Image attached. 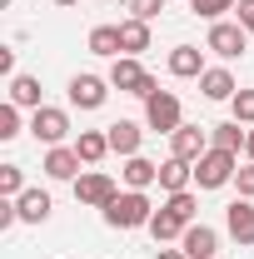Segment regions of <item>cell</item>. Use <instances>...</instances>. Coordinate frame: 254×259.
I'll use <instances>...</instances> for the list:
<instances>
[{
	"label": "cell",
	"instance_id": "4316f807",
	"mask_svg": "<svg viewBox=\"0 0 254 259\" xmlns=\"http://www.w3.org/2000/svg\"><path fill=\"white\" fill-rule=\"evenodd\" d=\"M30 125H20V105H0V140H15V135H25Z\"/></svg>",
	"mask_w": 254,
	"mask_h": 259
},
{
	"label": "cell",
	"instance_id": "8fae6325",
	"mask_svg": "<svg viewBox=\"0 0 254 259\" xmlns=\"http://www.w3.org/2000/svg\"><path fill=\"white\" fill-rule=\"evenodd\" d=\"M224 229H229V239L234 244H254V199H234L229 209H224Z\"/></svg>",
	"mask_w": 254,
	"mask_h": 259
},
{
	"label": "cell",
	"instance_id": "d590c367",
	"mask_svg": "<svg viewBox=\"0 0 254 259\" xmlns=\"http://www.w3.org/2000/svg\"><path fill=\"white\" fill-rule=\"evenodd\" d=\"M55 5H60V10H70V5H80V0H55Z\"/></svg>",
	"mask_w": 254,
	"mask_h": 259
},
{
	"label": "cell",
	"instance_id": "7a4b0ae2",
	"mask_svg": "<svg viewBox=\"0 0 254 259\" xmlns=\"http://www.w3.org/2000/svg\"><path fill=\"white\" fill-rule=\"evenodd\" d=\"M120 95H140V100H150L159 90V80L140 65V55H120V60H110V75H105Z\"/></svg>",
	"mask_w": 254,
	"mask_h": 259
},
{
	"label": "cell",
	"instance_id": "cb8c5ba5",
	"mask_svg": "<svg viewBox=\"0 0 254 259\" xmlns=\"http://www.w3.org/2000/svg\"><path fill=\"white\" fill-rule=\"evenodd\" d=\"M185 229H190V225H185V220H175L164 204H159V209H155V220H150V234H155V244H170V239H180Z\"/></svg>",
	"mask_w": 254,
	"mask_h": 259
},
{
	"label": "cell",
	"instance_id": "8992f818",
	"mask_svg": "<svg viewBox=\"0 0 254 259\" xmlns=\"http://www.w3.org/2000/svg\"><path fill=\"white\" fill-rule=\"evenodd\" d=\"M234 169H239V155L209 150L204 160L194 164V185H199V190H224V185H234Z\"/></svg>",
	"mask_w": 254,
	"mask_h": 259
},
{
	"label": "cell",
	"instance_id": "7402d4cb",
	"mask_svg": "<svg viewBox=\"0 0 254 259\" xmlns=\"http://www.w3.org/2000/svg\"><path fill=\"white\" fill-rule=\"evenodd\" d=\"M120 45H125V55H145L150 50V20H120Z\"/></svg>",
	"mask_w": 254,
	"mask_h": 259
},
{
	"label": "cell",
	"instance_id": "277c9868",
	"mask_svg": "<svg viewBox=\"0 0 254 259\" xmlns=\"http://www.w3.org/2000/svg\"><path fill=\"white\" fill-rule=\"evenodd\" d=\"M249 40H254V35L244 30L239 20H215L209 35H204V50H215L220 60H239V55L249 50Z\"/></svg>",
	"mask_w": 254,
	"mask_h": 259
},
{
	"label": "cell",
	"instance_id": "9c48e42d",
	"mask_svg": "<svg viewBox=\"0 0 254 259\" xmlns=\"http://www.w3.org/2000/svg\"><path fill=\"white\" fill-rule=\"evenodd\" d=\"M115 194H120V185H115L105 169H85V175L75 180V199H80L85 209H105Z\"/></svg>",
	"mask_w": 254,
	"mask_h": 259
},
{
	"label": "cell",
	"instance_id": "e0dca14e",
	"mask_svg": "<svg viewBox=\"0 0 254 259\" xmlns=\"http://www.w3.org/2000/svg\"><path fill=\"white\" fill-rule=\"evenodd\" d=\"M15 209H20V225H45L50 209H55V199H50L45 190H25L20 199H15Z\"/></svg>",
	"mask_w": 254,
	"mask_h": 259
},
{
	"label": "cell",
	"instance_id": "484cf974",
	"mask_svg": "<svg viewBox=\"0 0 254 259\" xmlns=\"http://www.w3.org/2000/svg\"><path fill=\"white\" fill-rule=\"evenodd\" d=\"M164 209H170L175 220L194 225V209H199V204H194V190H180V194H170V199H164Z\"/></svg>",
	"mask_w": 254,
	"mask_h": 259
},
{
	"label": "cell",
	"instance_id": "6da1fadb",
	"mask_svg": "<svg viewBox=\"0 0 254 259\" xmlns=\"http://www.w3.org/2000/svg\"><path fill=\"white\" fill-rule=\"evenodd\" d=\"M100 214H105V225H110V229H150L155 204H150V194H145V190H120Z\"/></svg>",
	"mask_w": 254,
	"mask_h": 259
},
{
	"label": "cell",
	"instance_id": "ba28073f",
	"mask_svg": "<svg viewBox=\"0 0 254 259\" xmlns=\"http://www.w3.org/2000/svg\"><path fill=\"white\" fill-rule=\"evenodd\" d=\"M209 150H215V145H209V125H180L175 135H170V155H175V160L199 164Z\"/></svg>",
	"mask_w": 254,
	"mask_h": 259
},
{
	"label": "cell",
	"instance_id": "e575fe53",
	"mask_svg": "<svg viewBox=\"0 0 254 259\" xmlns=\"http://www.w3.org/2000/svg\"><path fill=\"white\" fill-rule=\"evenodd\" d=\"M244 155L254 160V125H249V140H244Z\"/></svg>",
	"mask_w": 254,
	"mask_h": 259
},
{
	"label": "cell",
	"instance_id": "d4e9b609",
	"mask_svg": "<svg viewBox=\"0 0 254 259\" xmlns=\"http://www.w3.org/2000/svg\"><path fill=\"white\" fill-rule=\"evenodd\" d=\"M25 194V169L20 164H0V199H20Z\"/></svg>",
	"mask_w": 254,
	"mask_h": 259
},
{
	"label": "cell",
	"instance_id": "9a60e30c",
	"mask_svg": "<svg viewBox=\"0 0 254 259\" xmlns=\"http://www.w3.org/2000/svg\"><path fill=\"white\" fill-rule=\"evenodd\" d=\"M75 155H80L85 169H95V164L110 155V135H105V130H80V135H75Z\"/></svg>",
	"mask_w": 254,
	"mask_h": 259
},
{
	"label": "cell",
	"instance_id": "7c38bea8",
	"mask_svg": "<svg viewBox=\"0 0 254 259\" xmlns=\"http://www.w3.org/2000/svg\"><path fill=\"white\" fill-rule=\"evenodd\" d=\"M105 135H110V155H120V160L140 155V145H145V125H135V120H115V125H105Z\"/></svg>",
	"mask_w": 254,
	"mask_h": 259
},
{
	"label": "cell",
	"instance_id": "5bb4252c",
	"mask_svg": "<svg viewBox=\"0 0 254 259\" xmlns=\"http://www.w3.org/2000/svg\"><path fill=\"white\" fill-rule=\"evenodd\" d=\"M180 249H185V259H215L220 254V234L209 225H190L180 234Z\"/></svg>",
	"mask_w": 254,
	"mask_h": 259
},
{
	"label": "cell",
	"instance_id": "ac0fdd59",
	"mask_svg": "<svg viewBox=\"0 0 254 259\" xmlns=\"http://www.w3.org/2000/svg\"><path fill=\"white\" fill-rule=\"evenodd\" d=\"M194 185V164L190 160H175V155H170V160L159 164V190L164 194H180V190H190Z\"/></svg>",
	"mask_w": 254,
	"mask_h": 259
},
{
	"label": "cell",
	"instance_id": "603a6c76",
	"mask_svg": "<svg viewBox=\"0 0 254 259\" xmlns=\"http://www.w3.org/2000/svg\"><path fill=\"white\" fill-rule=\"evenodd\" d=\"M10 105L40 110V105H45V100H40V80H35V75H10Z\"/></svg>",
	"mask_w": 254,
	"mask_h": 259
},
{
	"label": "cell",
	"instance_id": "2e32d148",
	"mask_svg": "<svg viewBox=\"0 0 254 259\" xmlns=\"http://www.w3.org/2000/svg\"><path fill=\"white\" fill-rule=\"evenodd\" d=\"M199 95H204V100H234L239 85H234V75H229L224 65H209V70L199 75Z\"/></svg>",
	"mask_w": 254,
	"mask_h": 259
},
{
	"label": "cell",
	"instance_id": "5b68a950",
	"mask_svg": "<svg viewBox=\"0 0 254 259\" xmlns=\"http://www.w3.org/2000/svg\"><path fill=\"white\" fill-rule=\"evenodd\" d=\"M30 135L35 145H65L70 140V110H60V105H40V110H30Z\"/></svg>",
	"mask_w": 254,
	"mask_h": 259
},
{
	"label": "cell",
	"instance_id": "4fadbf2b",
	"mask_svg": "<svg viewBox=\"0 0 254 259\" xmlns=\"http://www.w3.org/2000/svg\"><path fill=\"white\" fill-rule=\"evenodd\" d=\"M164 65H170V75H175V80H199V75L209 70V65H204V50H199V45H175Z\"/></svg>",
	"mask_w": 254,
	"mask_h": 259
},
{
	"label": "cell",
	"instance_id": "30bf717a",
	"mask_svg": "<svg viewBox=\"0 0 254 259\" xmlns=\"http://www.w3.org/2000/svg\"><path fill=\"white\" fill-rule=\"evenodd\" d=\"M40 169H45L50 180H70V185H75V180L85 175V169H80V155H75V145H50Z\"/></svg>",
	"mask_w": 254,
	"mask_h": 259
},
{
	"label": "cell",
	"instance_id": "d6a6232c",
	"mask_svg": "<svg viewBox=\"0 0 254 259\" xmlns=\"http://www.w3.org/2000/svg\"><path fill=\"white\" fill-rule=\"evenodd\" d=\"M0 75H15V50H0Z\"/></svg>",
	"mask_w": 254,
	"mask_h": 259
},
{
	"label": "cell",
	"instance_id": "d6986e66",
	"mask_svg": "<svg viewBox=\"0 0 254 259\" xmlns=\"http://www.w3.org/2000/svg\"><path fill=\"white\" fill-rule=\"evenodd\" d=\"M85 45H90V55H100V60H120V55H125V45H120V25H95Z\"/></svg>",
	"mask_w": 254,
	"mask_h": 259
},
{
	"label": "cell",
	"instance_id": "f1b7e54d",
	"mask_svg": "<svg viewBox=\"0 0 254 259\" xmlns=\"http://www.w3.org/2000/svg\"><path fill=\"white\" fill-rule=\"evenodd\" d=\"M229 110H234L239 125H254V90H239V95L229 100Z\"/></svg>",
	"mask_w": 254,
	"mask_h": 259
},
{
	"label": "cell",
	"instance_id": "83f0119b",
	"mask_svg": "<svg viewBox=\"0 0 254 259\" xmlns=\"http://www.w3.org/2000/svg\"><path fill=\"white\" fill-rule=\"evenodd\" d=\"M234 5H239V0H190V10L199 15V20H209V25L224 20V10H234Z\"/></svg>",
	"mask_w": 254,
	"mask_h": 259
},
{
	"label": "cell",
	"instance_id": "44dd1931",
	"mask_svg": "<svg viewBox=\"0 0 254 259\" xmlns=\"http://www.w3.org/2000/svg\"><path fill=\"white\" fill-rule=\"evenodd\" d=\"M150 185H159V164L145 160V155H130L125 160V190H150Z\"/></svg>",
	"mask_w": 254,
	"mask_h": 259
},
{
	"label": "cell",
	"instance_id": "1f68e13d",
	"mask_svg": "<svg viewBox=\"0 0 254 259\" xmlns=\"http://www.w3.org/2000/svg\"><path fill=\"white\" fill-rule=\"evenodd\" d=\"M234 20H239V25L254 35V0H239V5H234Z\"/></svg>",
	"mask_w": 254,
	"mask_h": 259
},
{
	"label": "cell",
	"instance_id": "836d02e7",
	"mask_svg": "<svg viewBox=\"0 0 254 259\" xmlns=\"http://www.w3.org/2000/svg\"><path fill=\"white\" fill-rule=\"evenodd\" d=\"M155 259H185V249H155Z\"/></svg>",
	"mask_w": 254,
	"mask_h": 259
},
{
	"label": "cell",
	"instance_id": "ffe728a7",
	"mask_svg": "<svg viewBox=\"0 0 254 259\" xmlns=\"http://www.w3.org/2000/svg\"><path fill=\"white\" fill-rule=\"evenodd\" d=\"M244 140H249V125H239V120L209 125V145H215V150H229V155H239V150H244Z\"/></svg>",
	"mask_w": 254,
	"mask_h": 259
},
{
	"label": "cell",
	"instance_id": "4dcf8cb0",
	"mask_svg": "<svg viewBox=\"0 0 254 259\" xmlns=\"http://www.w3.org/2000/svg\"><path fill=\"white\" fill-rule=\"evenodd\" d=\"M234 185H239V199H254V160L234 169Z\"/></svg>",
	"mask_w": 254,
	"mask_h": 259
},
{
	"label": "cell",
	"instance_id": "f546056e",
	"mask_svg": "<svg viewBox=\"0 0 254 259\" xmlns=\"http://www.w3.org/2000/svg\"><path fill=\"white\" fill-rule=\"evenodd\" d=\"M125 10L135 15V20H155L159 10H164V0H125Z\"/></svg>",
	"mask_w": 254,
	"mask_h": 259
},
{
	"label": "cell",
	"instance_id": "52a82bcc",
	"mask_svg": "<svg viewBox=\"0 0 254 259\" xmlns=\"http://www.w3.org/2000/svg\"><path fill=\"white\" fill-rule=\"evenodd\" d=\"M110 90H115V85H110L105 75H90V70H85V75H70V85H65V95H70L75 110H100V105L110 100Z\"/></svg>",
	"mask_w": 254,
	"mask_h": 259
},
{
	"label": "cell",
	"instance_id": "3957f363",
	"mask_svg": "<svg viewBox=\"0 0 254 259\" xmlns=\"http://www.w3.org/2000/svg\"><path fill=\"white\" fill-rule=\"evenodd\" d=\"M185 125V105L175 90H155V95L145 100V130H155V135H175V130Z\"/></svg>",
	"mask_w": 254,
	"mask_h": 259
}]
</instances>
